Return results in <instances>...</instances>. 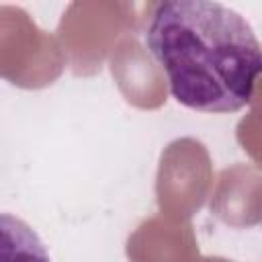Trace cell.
Instances as JSON below:
<instances>
[{
  "label": "cell",
  "mask_w": 262,
  "mask_h": 262,
  "mask_svg": "<svg viewBox=\"0 0 262 262\" xmlns=\"http://www.w3.org/2000/svg\"><path fill=\"white\" fill-rule=\"evenodd\" d=\"M145 45L174 100L192 111H242L262 78V43L250 23L221 2H160Z\"/></svg>",
  "instance_id": "cell-1"
},
{
  "label": "cell",
  "mask_w": 262,
  "mask_h": 262,
  "mask_svg": "<svg viewBox=\"0 0 262 262\" xmlns=\"http://www.w3.org/2000/svg\"><path fill=\"white\" fill-rule=\"evenodd\" d=\"M2 262H51L41 237L18 217H0Z\"/></svg>",
  "instance_id": "cell-2"
}]
</instances>
